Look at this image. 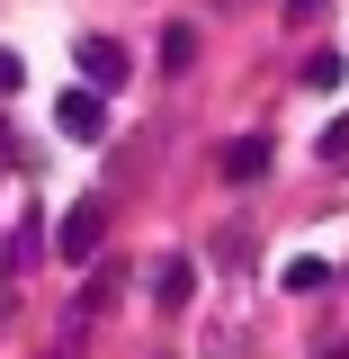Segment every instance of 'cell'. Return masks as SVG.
I'll return each instance as SVG.
<instances>
[{
	"label": "cell",
	"instance_id": "3",
	"mask_svg": "<svg viewBox=\"0 0 349 359\" xmlns=\"http://www.w3.org/2000/svg\"><path fill=\"white\" fill-rule=\"evenodd\" d=\"M81 81H90V90H117V81H126V54H117L108 36H90V45H81Z\"/></svg>",
	"mask_w": 349,
	"mask_h": 359
},
{
	"label": "cell",
	"instance_id": "10",
	"mask_svg": "<svg viewBox=\"0 0 349 359\" xmlns=\"http://www.w3.org/2000/svg\"><path fill=\"white\" fill-rule=\"evenodd\" d=\"M313 9H322V0H287V18H313Z\"/></svg>",
	"mask_w": 349,
	"mask_h": 359
},
{
	"label": "cell",
	"instance_id": "2",
	"mask_svg": "<svg viewBox=\"0 0 349 359\" xmlns=\"http://www.w3.org/2000/svg\"><path fill=\"white\" fill-rule=\"evenodd\" d=\"M54 117H63V135H72V144H99V126H108V108H99V90H63V99H54Z\"/></svg>",
	"mask_w": 349,
	"mask_h": 359
},
{
	"label": "cell",
	"instance_id": "1",
	"mask_svg": "<svg viewBox=\"0 0 349 359\" xmlns=\"http://www.w3.org/2000/svg\"><path fill=\"white\" fill-rule=\"evenodd\" d=\"M99 243H108V198H81V207L63 216V233H54V252H63V261H90Z\"/></svg>",
	"mask_w": 349,
	"mask_h": 359
},
{
	"label": "cell",
	"instance_id": "7",
	"mask_svg": "<svg viewBox=\"0 0 349 359\" xmlns=\"http://www.w3.org/2000/svg\"><path fill=\"white\" fill-rule=\"evenodd\" d=\"M322 278H332V269H322V261H287V287H296V297H313Z\"/></svg>",
	"mask_w": 349,
	"mask_h": 359
},
{
	"label": "cell",
	"instance_id": "4",
	"mask_svg": "<svg viewBox=\"0 0 349 359\" xmlns=\"http://www.w3.org/2000/svg\"><path fill=\"white\" fill-rule=\"evenodd\" d=\"M260 171H269V144H251V135L224 144V180H260Z\"/></svg>",
	"mask_w": 349,
	"mask_h": 359
},
{
	"label": "cell",
	"instance_id": "8",
	"mask_svg": "<svg viewBox=\"0 0 349 359\" xmlns=\"http://www.w3.org/2000/svg\"><path fill=\"white\" fill-rule=\"evenodd\" d=\"M349 153V117H332V126H322V162H341Z\"/></svg>",
	"mask_w": 349,
	"mask_h": 359
},
{
	"label": "cell",
	"instance_id": "5",
	"mask_svg": "<svg viewBox=\"0 0 349 359\" xmlns=\"http://www.w3.org/2000/svg\"><path fill=\"white\" fill-rule=\"evenodd\" d=\"M188 63H197V36L171 27V36H162V72H188Z\"/></svg>",
	"mask_w": 349,
	"mask_h": 359
},
{
	"label": "cell",
	"instance_id": "6",
	"mask_svg": "<svg viewBox=\"0 0 349 359\" xmlns=\"http://www.w3.org/2000/svg\"><path fill=\"white\" fill-rule=\"evenodd\" d=\"M305 81H313V90H341V81H349V63H341V54H313Z\"/></svg>",
	"mask_w": 349,
	"mask_h": 359
},
{
	"label": "cell",
	"instance_id": "9",
	"mask_svg": "<svg viewBox=\"0 0 349 359\" xmlns=\"http://www.w3.org/2000/svg\"><path fill=\"white\" fill-rule=\"evenodd\" d=\"M18 81H27V63H18V54H0V99H9Z\"/></svg>",
	"mask_w": 349,
	"mask_h": 359
}]
</instances>
